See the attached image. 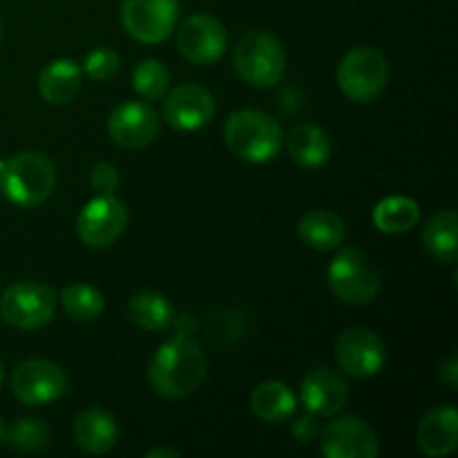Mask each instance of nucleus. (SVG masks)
<instances>
[{
  "label": "nucleus",
  "mask_w": 458,
  "mask_h": 458,
  "mask_svg": "<svg viewBox=\"0 0 458 458\" xmlns=\"http://www.w3.org/2000/svg\"><path fill=\"white\" fill-rule=\"evenodd\" d=\"M208 371L206 353L188 334L161 344L148 365V383L159 396L186 398L201 387Z\"/></svg>",
  "instance_id": "obj_1"
},
{
  "label": "nucleus",
  "mask_w": 458,
  "mask_h": 458,
  "mask_svg": "<svg viewBox=\"0 0 458 458\" xmlns=\"http://www.w3.org/2000/svg\"><path fill=\"white\" fill-rule=\"evenodd\" d=\"M56 188V168L45 155L25 150L7 159L0 168V191L18 208H34Z\"/></svg>",
  "instance_id": "obj_2"
},
{
  "label": "nucleus",
  "mask_w": 458,
  "mask_h": 458,
  "mask_svg": "<svg viewBox=\"0 0 458 458\" xmlns=\"http://www.w3.org/2000/svg\"><path fill=\"white\" fill-rule=\"evenodd\" d=\"M282 125L259 110L233 112L224 125V141L237 159L246 164H267L282 148Z\"/></svg>",
  "instance_id": "obj_3"
},
{
  "label": "nucleus",
  "mask_w": 458,
  "mask_h": 458,
  "mask_svg": "<svg viewBox=\"0 0 458 458\" xmlns=\"http://www.w3.org/2000/svg\"><path fill=\"white\" fill-rule=\"evenodd\" d=\"M233 67L250 88H273L284 76V47L268 31H249L233 52Z\"/></svg>",
  "instance_id": "obj_4"
},
{
  "label": "nucleus",
  "mask_w": 458,
  "mask_h": 458,
  "mask_svg": "<svg viewBox=\"0 0 458 458\" xmlns=\"http://www.w3.org/2000/svg\"><path fill=\"white\" fill-rule=\"evenodd\" d=\"M329 289L335 298L352 307H365L374 302L380 291V273L374 259L360 249H343L327 271Z\"/></svg>",
  "instance_id": "obj_5"
},
{
  "label": "nucleus",
  "mask_w": 458,
  "mask_h": 458,
  "mask_svg": "<svg viewBox=\"0 0 458 458\" xmlns=\"http://www.w3.org/2000/svg\"><path fill=\"white\" fill-rule=\"evenodd\" d=\"M389 83V63L378 49L356 47L338 65V88L353 103H371Z\"/></svg>",
  "instance_id": "obj_6"
},
{
  "label": "nucleus",
  "mask_w": 458,
  "mask_h": 458,
  "mask_svg": "<svg viewBox=\"0 0 458 458\" xmlns=\"http://www.w3.org/2000/svg\"><path fill=\"white\" fill-rule=\"evenodd\" d=\"M56 311V293L40 282H16L0 298V318L18 331L43 329Z\"/></svg>",
  "instance_id": "obj_7"
},
{
  "label": "nucleus",
  "mask_w": 458,
  "mask_h": 458,
  "mask_svg": "<svg viewBox=\"0 0 458 458\" xmlns=\"http://www.w3.org/2000/svg\"><path fill=\"white\" fill-rule=\"evenodd\" d=\"M335 360L352 378H374L387 362L385 343L367 327H349L335 340Z\"/></svg>",
  "instance_id": "obj_8"
},
{
  "label": "nucleus",
  "mask_w": 458,
  "mask_h": 458,
  "mask_svg": "<svg viewBox=\"0 0 458 458\" xmlns=\"http://www.w3.org/2000/svg\"><path fill=\"white\" fill-rule=\"evenodd\" d=\"M128 226V208L119 197L98 195L83 206L76 219V235L89 249L112 246Z\"/></svg>",
  "instance_id": "obj_9"
},
{
  "label": "nucleus",
  "mask_w": 458,
  "mask_h": 458,
  "mask_svg": "<svg viewBox=\"0 0 458 458\" xmlns=\"http://www.w3.org/2000/svg\"><path fill=\"white\" fill-rule=\"evenodd\" d=\"M12 392L27 407L49 405L67 392V376L56 362L31 358L13 369Z\"/></svg>",
  "instance_id": "obj_10"
},
{
  "label": "nucleus",
  "mask_w": 458,
  "mask_h": 458,
  "mask_svg": "<svg viewBox=\"0 0 458 458\" xmlns=\"http://www.w3.org/2000/svg\"><path fill=\"white\" fill-rule=\"evenodd\" d=\"M179 18V0H123L121 22L134 40L146 45L164 43Z\"/></svg>",
  "instance_id": "obj_11"
},
{
  "label": "nucleus",
  "mask_w": 458,
  "mask_h": 458,
  "mask_svg": "<svg viewBox=\"0 0 458 458\" xmlns=\"http://www.w3.org/2000/svg\"><path fill=\"white\" fill-rule=\"evenodd\" d=\"M179 52L192 65H213L224 56L228 45V34L222 22L208 13H192L182 22L177 34Z\"/></svg>",
  "instance_id": "obj_12"
},
{
  "label": "nucleus",
  "mask_w": 458,
  "mask_h": 458,
  "mask_svg": "<svg viewBox=\"0 0 458 458\" xmlns=\"http://www.w3.org/2000/svg\"><path fill=\"white\" fill-rule=\"evenodd\" d=\"M161 119L146 101H123L107 116V132L119 146L139 150L159 137Z\"/></svg>",
  "instance_id": "obj_13"
},
{
  "label": "nucleus",
  "mask_w": 458,
  "mask_h": 458,
  "mask_svg": "<svg viewBox=\"0 0 458 458\" xmlns=\"http://www.w3.org/2000/svg\"><path fill=\"white\" fill-rule=\"evenodd\" d=\"M320 447L327 458H376L380 452L374 428L358 416L331 420L322 432Z\"/></svg>",
  "instance_id": "obj_14"
},
{
  "label": "nucleus",
  "mask_w": 458,
  "mask_h": 458,
  "mask_svg": "<svg viewBox=\"0 0 458 458\" xmlns=\"http://www.w3.org/2000/svg\"><path fill=\"white\" fill-rule=\"evenodd\" d=\"M215 114V98L204 85L183 83L174 88L164 101V119L179 132H195L204 128Z\"/></svg>",
  "instance_id": "obj_15"
},
{
  "label": "nucleus",
  "mask_w": 458,
  "mask_h": 458,
  "mask_svg": "<svg viewBox=\"0 0 458 458\" xmlns=\"http://www.w3.org/2000/svg\"><path fill=\"white\" fill-rule=\"evenodd\" d=\"M349 401V387L343 376L335 374L329 367L311 369L300 387V403L304 410L316 416H334L344 410Z\"/></svg>",
  "instance_id": "obj_16"
},
{
  "label": "nucleus",
  "mask_w": 458,
  "mask_h": 458,
  "mask_svg": "<svg viewBox=\"0 0 458 458\" xmlns=\"http://www.w3.org/2000/svg\"><path fill=\"white\" fill-rule=\"evenodd\" d=\"M420 452L432 458L452 454L458 445V411L454 407H437L423 416L416 432Z\"/></svg>",
  "instance_id": "obj_17"
},
{
  "label": "nucleus",
  "mask_w": 458,
  "mask_h": 458,
  "mask_svg": "<svg viewBox=\"0 0 458 458\" xmlns=\"http://www.w3.org/2000/svg\"><path fill=\"white\" fill-rule=\"evenodd\" d=\"M74 438L76 445L88 454H107L119 441V425L110 411L101 407H89L76 416Z\"/></svg>",
  "instance_id": "obj_18"
},
{
  "label": "nucleus",
  "mask_w": 458,
  "mask_h": 458,
  "mask_svg": "<svg viewBox=\"0 0 458 458\" xmlns=\"http://www.w3.org/2000/svg\"><path fill=\"white\" fill-rule=\"evenodd\" d=\"M83 85V67L72 58H56L43 67L38 76V92L49 106H65L74 101Z\"/></svg>",
  "instance_id": "obj_19"
},
{
  "label": "nucleus",
  "mask_w": 458,
  "mask_h": 458,
  "mask_svg": "<svg viewBox=\"0 0 458 458\" xmlns=\"http://www.w3.org/2000/svg\"><path fill=\"white\" fill-rule=\"evenodd\" d=\"M250 410L259 420L268 425L284 423L295 416L298 396L282 380H267V383L258 385L250 394Z\"/></svg>",
  "instance_id": "obj_20"
},
{
  "label": "nucleus",
  "mask_w": 458,
  "mask_h": 458,
  "mask_svg": "<svg viewBox=\"0 0 458 458\" xmlns=\"http://www.w3.org/2000/svg\"><path fill=\"white\" fill-rule=\"evenodd\" d=\"M298 235L309 249L313 250H335L347 240V226L343 219L331 210H309L298 222Z\"/></svg>",
  "instance_id": "obj_21"
},
{
  "label": "nucleus",
  "mask_w": 458,
  "mask_h": 458,
  "mask_svg": "<svg viewBox=\"0 0 458 458\" xmlns=\"http://www.w3.org/2000/svg\"><path fill=\"white\" fill-rule=\"evenodd\" d=\"M291 159L302 168H320L331 157V139L320 125L298 123L286 139Z\"/></svg>",
  "instance_id": "obj_22"
},
{
  "label": "nucleus",
  "mask_w": 458,
  "mask_h": 458,
  "mask_svg": "<svg viewBox=\"0 0 458 458\" xmlns=\"http://www.w3.org/2000/svg\"><path fill=\"white\" fill-rule=\"evenodd\" d=\"M423 246L434 259L456 264V210L447 208L432 215L423 228Z\"/></svg>",
  "instance_id": "obj_23"
},
{
  "label": "nucleus",
  "mask_w": 458,
  "mask_h": 458,
  "mask_svg": "<svg viewBox=\"0 0 458 458\" xmlns=\"http://www.w3.org/2000/svg\"><path fill=\"white\" fill-rule=\"evenodd\" d=\"M420 219V206L411 197H385L374 208V226L387 235L411 231Z\"/></svg>",
  "instance_id": "obj_24"
},
{
  "label": "nucleus",
  "mask_w": 458,
  "mask_h": 458,
  "mask_svg": "<svg viewBox=\"0 0 458 458\" xmlns=\"http://www.w3.org/2000/svg\"><path fill=\"white\" fill-rule=\"evenodd\" d=\"M130 318L146 331H168L174 325V309L157 291H141L130 300Z\"/></svg>",
  "instance_id": "obj_25"
},
{
  "label": "nucleus",
  "mask_w": 458,
  "mask_h": 458,
  "mask_svg": "<svg viewBox=\"0 0 458 458\" xmlns=\"http://www.w3.org/2000/svg\"><path fill=\"white\" fill-rule=\"evenodd\" d=\"M61 304L63 311L76 322H92L106 309V300L103 293L92 284H83V282H76V284L65 286L61 291Z\"/></svg>",
  "instance_id": "obj_26"
},
{
  "label": "nucleus",
  "mask_w": 458,
  "mask_h": 458,
  "mask_svg": "<svg viewBox=\"0 0 458 458\" xmlns=\"http://www.w3.org/2000/svg\"><path fill=\"white\" fill-rule=\"evenodd\" d=\"M170 85V72L168 67L161 61L155 58H146V61L139 63L132 70V88L139 97H143L146 101H157V98H164L168 92Z\"/></svg>",
  "instance_id": "obj_27"
},
{
  "label": "nucleus",
  "mask_w": 458,
  "mask_h": 458,
  "mask_svg": "<svg viewBox=\"0 0 458 458\" xmlns=\"http://www.w3.org/2000/svg\"><path fill=\"white\" fill-rule=\"evenodd\" d=\"M3 441L18 452H38L47 445L49 429L40 419H21L4 432Z\"/></svg>",
  "instance_id": "obj_28"
},
{
  "label": "nucleus",
  "mask_w": 458,
  "mask_h": 458,
  "mask_svg": "<svg viewBox=\"0 0 458 458\" xmlns=\"http://www.w3.org/2000/svg\"><path fill=\"white\" fill-rule=\"evenodd\" d=\"M121 65L119 54L112 47H97L85 56L83 72L92 81H110Z\"/></svg>",
  "instance_id": "obj_29"
},
{
  "label": "nucleus",
  "mask_w": 458,
  "mask_h": 458,
  "mask_svg": "<svg viewBox=\"0 0 458 458\" xmlns=\"http://www.w3.org/2000/svg\"><path fill=\"white\" fill-rule=\"evenodd\" d=\"M89 183H92V188L98 195H110V192H114L116 186H119V173H116L114 165L107 164V161H98L92 168Z\"/></svg>",
  "instance_id": "obj_30"
},
{
  "label": "nucleus",
  "mask_w": 458,
  "mask_h": 458,
  "mask_svg": "<svg viewBox=\"0 0 458 458\" xmlns=\"http://www.w3.org/2000/svg\"><path fill=\"white\" fill-rule=\"evenodd\" d=\"M316 419L318 416L311 414V411L293 419V423H291V437H293L298 443H302V445H309V443L316 441L318 434H320V428H318Z\"/></svg>",
  "instance_id": "obj_31"
},
{
  "label": "nucleus",
  "mask_w": 458,
  "mask_h": 458,
  "mask_svg": "<svg viewBox=\"0 0 458 458\" xmlns=\"http://www.w3.org/2000/svg\"><path fill=\"white\" fill-rule=\"evenodd\" d=\"M438 376H441L443 383H447L452 389H456V385H458V358L456 356L447 358V360L441 365V371H438Z\"/></svg>",
  "instance_id": "obj_32"
},
{
  "label": "nucleus",
  "mask_w": 458,
  "mask_h": 458,
  "mask_svg": "<svg viewBox=\"0 0 458 458\" xmlns=\"http://www.w3.org/2000/svg\"><path fill=\"white\" fill-rule=\"evenodd\" d=\"M177 450H173V447H155V450L146 452V458H179Z\"/></svg>",
  "instance_id": "obj_33"
},
{
  "label": "nucleus",
  "mask_w": 458,
  "mask_h": 458,
  "mask_svg": "<svg viewBox=\"0 0 458 458\" xmlns=\"http://www.w3.org/2000/svg\"><path fill=\"white\" fill-rule=\"evenodd\" d=\"M3 380H4V365L3 360H0V385H3Z\"/></svg>",
  "instance_id": "obj_34"
},
{
  "label": "nucleus",
  "mask_w": 458,
  "mask_h": 458,
  "mask_svg": "<svg viewBox=\"0 0 458 458\" xmlns=\"http://www.w3.org/2000/svg\"><path fill=\"white\" fill-rule=\"evenodd\" d=\"M3 437H4V429H3V423H0V443H3Z\"/></svg>",
  "instance_id": "obj_35"
},
{
  "label": "nucleus",
  "mask_w": 458,
  "mask_h": 458,
  "mask_svg": "<svg viewBox=\"0 0 458 458\" xmlns=\"http://www.w3.org/2000/svg\"><path fill=\"white\" fill-rule=\"evenodd\" d=\"M0 38H3V25H0Z\"/></svg>",
  "instance_id": "obj_36"
}]
</instances>
